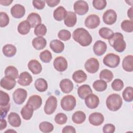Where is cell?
I'll list each match as a JSON object with an SVG mask.
<instances>
[{"mask_svg":"<svg viewBox=\"0 0 133 133\" xmlns=\"http://www.w3.org/2000/svg\"><path fill=\"white\" fill-rule=\"evenodd\" d=\"M45 2L48 6L50 7H53L57 6L60 1L59 0H48L46 1Z\"/></svg>","mask_w":133,"mask_h":133,"instance_id":"9f6ffc18","label":"cell"},{"mask_svg":"<svg viewBox=\"0 0 133 133\" xmlns=\"http://www.w3.org/2000/svg\"><path fill=\"white\" fill-rule=\"evenodd\" d=\"M39 129L43 132H50L54 129V126L52 124L48 122H42L39 125Z\"/></svg>","mask_w":133,"mask_h":133,"instance_id":"60d3db41","label":"cell"},{"mask_svg":"<svg viewBox=\"0 0 133 133\" xmlns=\"http://www.w3.org/2000/svg\"><path fill=\"white\" fill-rule=\"evenodd\" d=\"M77 17L75 12L73 11H67L64 19L65 25L68 27H73L76 23Z\"/></svg>","mask_w":133,"mask_h":133,"instance_id":"7402d4cb","label":"cell"},{"mask_svg":"<svg viewBox=\"0 0 133 133\" xmlns=\"http://www.w3.org/2000/svg\"><path fill=\"white\" fill-rule=\"evenodd\" d=\"M67 11L63 6H59L54 10L53 17L54 19L58 21H60L64 19Z\"/></svg>","mask_w":133,"mask_h":133,"instance_id":"f1b7e54d","label":"cell"},{"mask_svg":"<svg viewBox=\"0 0 133 133\" xmlns=\"http://www.w3.org/2000/svg\"><path fill=\"white\" fill-rule=\"evenodd\" d=\"M57 107V99L54 96H49L47 99L44 110L45 113L47 115L52 114L56 110Z\"/></svg>","mask_w":133,"mask_h":133,"instance_id":"8992f818","label":"cell"},{"mask_svg":"<svg viewBox=\"0 0 133 133\" xmlns=\"http://www.w3.org/2000/svg\"><path fill=\"white\" fill-rule=\"evenodd\" d=\"M34 110L29 105L26 104L21 110V114L22 118L25 120H29L32 117Z\"/></svg>","mask_w":133,"mask_h":133,"instance_id":"e575fe53","label":"cell"},{"mask_svg":"<svg viewBox=\"0 0 133 133\" xmlns=\"http://www.w3.org/2000/svg\"><path fill=\"white\" fill-rule=\"evenodd\" d=\"M7 126V122L5 119L1 118V127H0V130H2L4 129H5Z\"/></svg>","mask_w":133,"mask_h":133,"instance_id":"6f0895ef","label":"cell"},{"mask_svg":"<svg viewBox=\"0 0 133 133\" xmlns=\"http://www.w3.org/2000/svg\"><path fill=\"white\" fill-rule=\"evenodd\" d=\"M13 100L17 104H22L27 97V91L23 88H18L15 90L12 95Z\"/></svg>","mask_w":133,"mask_h":133,"instance_id":"ba28073f","label":"cell"},{"mask_svg":"<svg viewBox=\"0 0 133 133\" xmlns=\"http://www.w3.org/2000/svg\"><path fill=\"white\" fill-rule=\"evenodd\" d=\"M72 37L75 42L83 47L89 46L92 41V38L89 32L83 28L75 29L73 32Z\"/></svg>","mask_w":133,"mask_h":133,"instance_id":"6da1fadb","label":"cell"},{"mask_svg":"<svg viewBox=\"0 0 133 133\" xmlns=\"http://www.w3.org/2000/svg\"><path fill=\"white\" fill-rule=\"evenodd\" d=\"M10 13L14 18L19 19L24 16L25 9L24 7L21 4H15L11 8Z\"/></svg>","mask_w":133,"mask_h":133,"instance_id":"2e32d148","label":"cell"},{"mask_svg":"<svg viewBox=\"0 0 133 133\" xmlns=\"http://www.w3.org/2000/svg\"><path fill=\"white\" fill-rule=\"evenodd\" d=\"M103 62L105 65L110 68H115L119 65L120 58L115 54L109 53L103 58Z\"/></svg>","mask_w":133,"mask_h":133,"instance_id":"5b68a950","label":"cell"},{"mask_svg":"<svg viewBox=\"0 0 133 133\" xmlns=\"http://www.w3.org/2000/svg\"><path fill=\"white\" fill-rule=\"evenodd\" d=\"M10 110V104H8L6 106H1V118L5 117L7 112Z\"/></svg>","mask_w":133,"mask_h":133,"instance_id":"db71d44e","label":"cell"},{"mask_svg":"<svg viewBox=\"0 0 133 133\" xmlns=\"http://www.w3.org/2000/svg\"><path fill=\"white\" fill-rule=\"evenodd\" d=\"M111 87L115 91H120L124 87V83L121 79H115L112 83Z\"/></svg>","mask_w":133,"mask_h":133,"instance_id":"7dc6e473","label":"cell"},{"mask_svg":"<svg viewBox=\"0 0 133 133\" xmlns=\"http://www.w3.org/2000/svg\"><path fill=\"white\" fill-rule=\"evenodd\" d=\"M85 103L88 108L94 109L99 105V99L97 95L92 93L85 98Z\"/></svg>","mask_w":133,"mask_h":133,"instance_id":"4fadbf2b","label":"cell"},{"mask_svg":"<svg viewBox=\"0 0 133 133\" xmlns=\"http://www.w3.org/2000/svg\"><path fill=\"white\" fill-rule=\"evenodd\" d=\"M99 35L103 38L105 39H110L114 34V33L112 30L107 27L101 28L99 30Z\"/></svg>","mask_w":133,"mask_h":133,"instance_id":"8d00e7d4","label":"cell"},{"mask_svg":"<svg viewBox=\"0 0 133 133\" xmlns=\"http://www.w3.org/2000/svg\"><path fill=\"white\" fill-rule=\"evenodd\" d=\"M84 66L88 72L93 74L98 71L99 68V63L96 58H90L85 62Z\"/></svg>","mask_w":133,"mask_h":133,"instance_id":"9c48e42d","label":"cell"},{"mask_svg":"<svg viewBox=\"0 0 133 133\" xmlns=\"http://www.w3.org/2000/svg\"><path fill=\"white\" fill-rule=\"evenodd\" d=\"M92 87L95 90L98 92L104 91L107 88V83L102 79L96 80L92 84Z\"/></svg>","mask_w":133,"mask_h":133,"instance_id":"74e56055","label":"cell"},{"mask_svg":"<svg viewBox=\"0 0 133 133\" xmlns=\"http://www.w3.org/2000/svg\"><path fill=\"white\" fill-rule=\"evenodd\" d=\"M100 23V20L98 15L92 14L89 15L85 20V25L89 28L94 29L97 28Z\"/></svg>","mask_w":133,"mask_h":133,"instance_id":"30bf717a","label":"cell"},{"mask_svg":"<svg viewBox=\"0 0 133 133\" xmlns=\"http://www.w3.org/2000/svg\"><path fill=\"white\" fill-rule=\"evenodd\" d=\"M76 104L75 98L70 95H68L63 97L61 100L60 105L63 110L66 111H71L73 110Z\"/></svg>","mask_w":133,"mask_h":133,"instance_id":"277c9868","label":"cell"},{"mask_svg":"<svg viewBox=\"0 0 133 133\" xmlns=\"http://www.w3.org/2000/svg\"><path fill=\"white\" fill-rule=\"evenodd\" d=\"M107 49L106 43L101 40L96 41L93 46V51L95 54L98 56L103 55Z\"/></svg>","mask_w":133,"mask_h":133,"instance_id":"e0dca14e","label":"cell"},{"mask_svg":"<svg viewBox=\"0 0 133 133\" xmlns=\"http://www.w3.org/2000/svg\"><path fill=\"white\" fill-rule=\"evenodd\" d=\"M86 119V114L82 111L75 112L72 116V120L75 124H80L84 122Z\"/></svg>","mask_w":133,"mask_h":133,"instance_id":"836d02e7","label":"cell"},{"mask_svg":"<svg viewBox=\"0 0 133 133\" xmlns=\"http://www.w3.org/2000/svg\"><path fill=\"white\" fill-rule=\"evenodd\" d=\"M123 101L121 97L117 94L110 95L106 100V105L109 110L112 111H116L122 107Z\"/></svg>","mask_w":133,"mask_h":133,"instance_id":"3957f363","label":"cell"},{"mask_svg":"<svg viewBox=\"0 0 133 133\" xmlns=\"http://www.w3.org/2000/svg\"><path fill=\"white\" fill-rule=\"evenodd\" d=\"M115 130V127L112 124H106L103 127L102 131L104 133H113Z\"/></svg>","mask_w":133,"mask_h":133,"instance_id":"816d5d0a","label":"cell"},{"mask_svg":"<svg viewBox=\"0 0 133 133\" xmlns=\"http://www.w3.org/2000/svg\"><path fill=\"white\" fill-rule=\"evenodd\" d=\"M0 16V26L2 28L6 26L9 22L8 16L5 12H1Z\"/></svg>","mask_w":133,"mask_h":133,"instance_id":"681fc988","label":"cell"},{"mask_svg":"<svg viewBox=\"0 0 133 133\" xmlns=\"http://www.w3.org/2000/svg\"><path fill=\"white\" fill-rule=\"evenodd\" d=\"M113 73L109 70L104 69L101 71L99 74L100 79L105 82H110L113 78Z\"/></svg>","mask_w":133,"mask_h":133,"instance_id":"d590c367","label":"cell"},{"mask_svg":"<svg viewBox=\"0 0 133 133\" xmlns=\"http://www.w3.org/2000/svg\"><path fill=\"white\" fill-rule=\"evenodd\" d=\"M34 86L37 91L39 92H44L47 89L48 84L45 79L39 78L35 81Z\"/></svg>","mask_w":133,"mask_h":133,"instance_id":"d6a6232c","label":"cell"},{"mask_svg":"<svg viewBox=\"0 0 133 133\" xmlns=\"http://www.w3.org/2000/svg\"><path fill=\"white\" fill-rule=\"evenodd\" d=\"M122 29L126 32L131 33L133 31V21L132 20H125L121 23Z\"/></svg>","mask_w":133,"mask_h":133,"instance_id":"7bdbcfd3","label":"cell"},{"mask_svg":"<svg viewBox=\"0 0 133 133\" xmlns=\"http://www.w3.org/2000/svg\"><path fill=\"white\" fill-rule=\"evenodd\" d=\"M67 116L63 113H58L55 117V121L58 125H63L65 124L67 122Z\"/></svg>","mask_w":133,"mask_h":133,"instance_id":"bcb514c9","label":"cell"},{"mask_svg":"<svg viewBox=\"0 0 133 133\" xmlns=\"http://www.w3.org/2000/svg\"><path fill=\"white\" fill-rule=\"evenodd\" d=\"M55 69L59 72H63L68 68V62L66 59L62 56L56 57L53 62Z\"/></svg>","mask_w":133,"mask_h":133,"instance_id":"7c38bea8","label":"cell"},{"mask_svg":"<svg viewBox=\"0 0 133 133\" xmlns=\"http://www.w3.org/2000/svg\"><path fill=\"white\" fill-rule=\"evenodd\" d=\"M39 56L41 61L44 63H49L52 59L51 53L48 50L42 51Z\"/></svg>","mask_w":133,"mask_h":133,"instance_id":"ee69618b","label":"cell"},{"mask_svg":"<svg viewBox=\"0 0 133 133\" xmlns=\"http://www.w3.org/2000/svg\"><path fill=\"white\" fill-rule=\"evenodd\" d=\"M42 104V98L36 95L31 96L28 99L26 104L31 107L34 110L39 109Z\"/></svg>","mask_w":133,"mask_h":133,"instance_id":"ac0fdd59","label":"cell"},{"mask_svg":"<svg viewBox=\"0 0 133 133\" xmlns=\"http://www.w3.org/2000/svg\"><path fill=\"white\" fill-rule=\"evenodd\" d=\"M51 49L56 53H61L64 49V44L58 39L52 40L49 44Z\"/></svg>","mask_w":133,"mask_h":133,"instance_id":"d4e9b609","label":"cell"},{"mask_svg":"<svg viewBox=\"0 0 133 133\" xmlns=\"http://www.w3.org/2000/svg\"><path fill=\"white\" fill-rule=\"evenodd\" d=\"M72 78L76 83H82L86 80L87 74L82 70H77L73 73Z\"/></svg>","mask_w":133,"mask_h":133,"instance_id":"f546056e","label":"cell"},{"mask_svg":"<svg viewBox=\"0 0 133 133\" xmlns=\"http://www.w3.org/2000/svg\"><path fill=\"white\" fill-rule=\"evenodd\" d=\"M92 93V91L90 86L87 84L79 86L77 89V94L81 99H85L88 95Z\"/></svg>","mask_w":133,"mask_h":133,"instance_id":"4316f807","label":"cell"},{"mask_svg":"<svg viewBox=\"0 0 133 133\" xmlns=\"http://www.w3.org/2000/svg\"><path fill=\"white\" fill-rule=\"evenodd\" d=\"M109 43L118 52H122L126 49V44L124 39V36L119 32L114 33L112 37L109 39Z\"/></svg>","mask_w":133,"mask_h":133,"instance_id":"7a4b0ae2","label":"cell"},{"mask_svg":"<svg viewBox=\"0 0 133 133\" xmlns=\"http://www.w3.org/2000/svg\"><path fill=\"white\" fill-rule=\"evenodd\" d=\"M59 86L61 91L65 94H68L71 92L74 87L72 82L68 78H64L61 80L60 82Z\"/></svg>","mask_w":133,"mask_h":133,"instance_id":"ffe728a7","label":"cell"},{"mask_svg":"<svg viewBox=\"0 0 133 133\" xmlns=\"http://www.w3.org/2000/svg\"><path fill=\"white\" fill-rule=\"evenodd\" d=\"M13 2V0H1L0 1V3L2 5L4 6H9V5L11 4V3Z\"/></svg>","mask_w":133,"mask_h":133,"instance_id":"680465c9","label":"cell"},{"mask_svg":"<svg viewBox=\"0 0 133 133\" xmlns=\"http://www.w3.org/2000/svg\"><path fill=\"white\" fill-rule=\"evenodd\" d=\"M62 132L63 133H75L76 130L75 128L72 126H66L63 128Z\"/></svg>","mask_w":133,"mask_h":133,"instance_id":"11a10c76","label":"cell"},{"mask_svg":"<svg viewBox=\"0 0 133 133\" xmlns=\"http://www.w3.org/2000/svg\"><path fill=\"white\" fill-rule=\"evenodd\" d=\"M122 96L126 102H131L133 99V89L131 86L127 87L123 91Z\"/></svg>","mask_w":133,"mask_h":133,"instance_id":"f35d334b","label":"cell"},{"mask_svg":"<svg viewBox=\"0 0 133 133\" xmlns=\"http://www.w3.org/2000/svg\"><path fill=\"white\" fill-rule=\"evenodd\" d=\"M132 7H130L127 11V16L130 19V20H132Z\"/></svg>","mask_w":133,"mask_h":133,"instance_id":"91938a15","label":"cell"},{"mask_svg":"<svg viewBox=\"0 0 133 133\" xmlns=\"http://www.w3.org/2000/svg\"><path fill=\"white\" fill-rule=\"evenodd\" d=\"M73 8L75 13L82 16L86 14L88 12L89 6L86 1H77L74 3Z\"/></svg>","mask_w":133,"mask_h":133,"instance_id":"52a82bcc","label":"cell"},{"mask_svg":"<svg viewBox=\"0 0 133 133\" xmlns=\"http://www.w3.org/2000/svg\"><path fill=\"white\" fill-rule=\"evenodd\" d=\"M4 55L7 57H11L15 55L17 52L16 47L12 44H6L2 49Z\"/></svg>","mask_w":133,"mask_h":133,"instance_id":"1f68e13d","label":"cell"},{"mask_svg":"<svg viewBox=\"0 0 133 133\" xmlns=\"http://www.w3.org/2000/svg\"><path fill=\"white\" fill-rule=\"evenodd\" d=\"M33 81L32 77L28 72H23L18 76V83L23 86H29Z\"/></svg>","mask_w":133,"mask_h":133,"instance_id":"d6986e66","label":"cell"},{"mask_svg":"<svg viewBox=\"0 0 133 133\" xmlns=\"http://www.w3.org/2000/svg\"><path fill=\"white\" fill-rule=\"evenodd\" d=\"M122 66L126 72H132L133 71V56L131 55L126 56L123 60Z\"/></svg>","mask_w":133,"mask_h":133,"instance_id":"484cf974","label":"cell"},{"mask_svg":"<svg viewBox=\"0 0 133 133\" xmlns=\"http://www.w3.org/2000/svg\"><path fill=\"white\" fill-rule=\"evenodd\" d=\"M58 37L64 41H68L71 37V32L67 30H61L58 33Z\"/></svg>","mask_w":133,"mask_h":133,"instance_id":"c3c4849f","label":"cell"},{"mask_svg":"<svg viewBox=\"0 0 133 133\" xmlns=\"http://www.w3.org/2000/svg\"><path fill=\"white\" fill-rule=\"evenodd\" d=\"M104 116L102 114L99 112H94L89 116V122L93 126L101 125L104 122Z\"/></svg>","mask_w":133,"mask_h":133,"instance_id":"9a60e30c","label":"cell"},{"mask_svg":"<svg viewBox=\"0 0 133 133\" xmlns=\"http://www.w3.org/2000/svg\"><path fill=\"white\" fill-rule=\"evenodd\" d=\"M5 76H9L16 79L18 77L19 73L17 69L12 65L7 66L5 70Z\"/></svg>","mask_w":133,"mask_h":133,"instance_id":"ab89813d","label":"cell"},{"mask_svg":"<svg viewBox=\"0 0 133 133\" xmlns=\"http://www.w3.org/2000/svg\"><path fill=\"white\" fill-rule=\"evenodd\" d=\"M26 20L30 23L31 28H35L37 25L41 23L42 19L39 14L32 12L28 15Z\"/></svg>","mask_w":133,"mask_h":133,"instance_id":"cb8c5ba5","label":"cell"},{"mask_svg":"<svg viewBox=\"0 0 133 133\" xmlns=\"http://www.w3.org/2000/svg\"><path fill=\"white\" fill-rule=\"evenodd\" d=\"M32 44L35 49L38 50H42L46 47L47 41L46 39L43 37H37L32 40Z\"/></svg>","mask_w":133,"mask_h":133,"instance_id":"83f0119b","label":"cell"},{"mask_svg":"<svg viewBox=\"0 0 133 133\" xmlns=\"http://www.w3.org/2000/svg\"><path fill=\"white\" fill-rule=\"evenodd\" d=\"M1 86L6 89L11 90L13 89L16 84V81L15 78L11 76H5L3 77L1 80Z\"/></svg>","mask_w":133,"mask_h":133,"instance_id":"5bb4252c","label":"cell"},{"mask_svg":"<svg viewBox=\"0 0 133 133\" xmlns=\"http://www.w3.org/2000/svg\"><path fill=\"white\" fill-rule=\"evenodd\" d=\"M28 69L34 74H39L42 71L41 64L36 60L33 59L30 60L28 64Z\"/></svg>","mask_w":133,"mask_h":133,"instance_id":"44dd1931","label":"cell"},{"mask_svg":"<svg viewBox=\"0 0 133 133\" xmlns=\"http://www.w3.org/2000/svg\"><path fill=\"white\" fill-rule=\"evenodd\" d=\"M34 32L37 37H43L47 33V28L44 24L41 23L35 28Z\"/></svg>","mask_w":133,"mask_h":133,"instance_id":"b9f144b4","label":"cell"},{"mask_svg":"<svg viewBox=\"0 0 133 133\" xmlns=\"http://www.w3.org/2000/svg\"><path fill=\"white\" fill-rule=\"evenodd\" d=\"M8 121L9 124L14 127H18L21 125V120L19 114L15 112H11L8 115Z\"/></svg>","mask_w":133,"mask_h":133,"instance_id":"603a6c76","label":"cell"},{"mask_svg":"<svg viewBox=\"0 0 133 133\" xmlns=\"http://www.w3.org/2000/svg\"><path fill=\"white\" fill-rule=\"evenodd\" d=\"M102 19L103 22L108 25L114 24L117 19V14L113 9H108L103 14Z\"/></svg>","mask_w":133,"mask_h":133,"instance_id":"8fae6325","label":"cell"},{"mask_svg":"<svg viewBox=\"0 0 133 133\" xmlns=\"http://www.w3.org/2000/svg\"><path fill=\"white\" fill-rule=\"evenodd\" d=\"M10 101V97L9 95L3 91L0 90V105L1 106H6L9 104Z\"/></svg>","mask_w":133,"mask_h":133,"instance_id":"f6af8a7d","label":"cell"},{"mask_svg":"<svg viewBox=\"0 0 133 133\" xmlns=\"http://www.w3.org/2000/svg\"><path fill=\"white\" fill-rule=\"evenodd\" d=\"M45 1H36L34 0L32 1L33 6L37 9L41 10L43 9L45 5Z\"/></svg>","mask_w":133,"mask_h":133,"instance_id":"f5cc1de1","label":"cell"},{"mask_svg":"<svg viewBox=\"0 0 133 133\" xmlns=\"http://www.w3.org/2000/svg\"><path fill=\"white\" fill-rule=\"evenodd\" d=\"M31 28L30 23L27 20H24L20 22L18 26V31L22 35L28 34Z\"/></svg>","mask_w":133,"mask_h":133,"instance_id":"4dcf8cb0","label":"cell"},{"mask_svg":"<svg viewBox=\"0 0 133 133\" xmlns=\"http://www.w3.org/2000/svg\"><path fill=\"white\" fill-rule=\"evenodd\" d=\"M92 5L97 10H102L107 6V1L105 0H94Z\"/></svg>","mask_w":133,"mask_h":133,"instance_id":"f907efd6","label":"cell"}]
</instances>
